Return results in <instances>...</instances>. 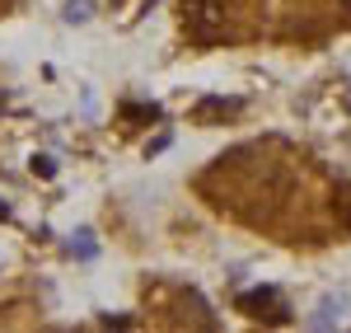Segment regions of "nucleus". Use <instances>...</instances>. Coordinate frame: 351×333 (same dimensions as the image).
<instances>
[{
    "mask_svg": "<svg viewBox=\"0 0 351 333\" xmlns=\"http://www.w3.org/2000/svg\"><path fill=\"white\" fill-rule=\"evenodd\" d=\"M342 5H347V10H351V0H342Z\"/></svg>",
    "mask_w": 351,
    "mask_h": 333,
    "instance_id": "f03ea898",
    "label": "nucleus"
},
{
    "mask_svg": "<svg viewBox=\"0 0 351 333\" xmlns=\"http://www.w3.org/2000/svg\"><path fill=\"white\" fill-rule=\"evenodd\" d=\"M183 24H188L192 38H216L225 28V5L220 0H183Z\"/></svg>",
    "mask_w": 351,
    "mask_h": 333,
    "instance_id": "f257e3e1",
    "label": "nucleus"
}]
</instances>
